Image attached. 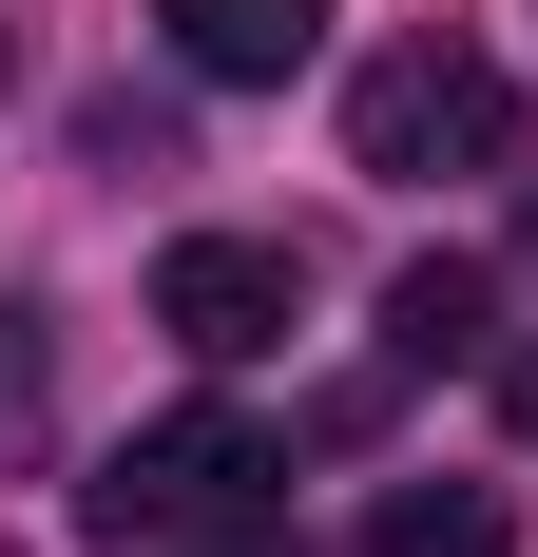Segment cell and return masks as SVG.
Listing matches in <instances>:
<instances>
[{
    "mask_svg": "<svg viewBox=\"0 0 538 557\" xmlns=\"http://www.w3.org/2000/svg\"><path fill=\"white\" fill-rule=\"evenodd\" d=\"M39 423V308H0V443Z\"/></svg>",
    "mask_w": 538,
    "mask_h": 557,
    "instance_id": "52a82bcc",
    "label": "cell"
},
{
    "mask_svg": "<svg viewBox=\"0 0 538 557\" xmlns=\"http://www.w3.org/2000/svg\"><path fill=\"white\" fill-rule=\"evenodd\" d=\"M269 481H289V443H269V423L173 404V423H135V443L77 481V519H97L115 557H269Z\"/></svg>",
    "mask_w": 538,
    "mask_h": 557,
    "instance_id": "6da1fadb",
    "label": "cell"
},
{
    "mask_svg": "<svg viewBox=\"0 0 538 557\" xmlns=\"http://www.w3.org/2000/svg\"><path fill=\"white\" fill-rule=\"evenodd\" d=\"M519 519H500V481H384L366 500V557H500Z\"/></svg>",
    "mask_w": 538,
    "mask_h": 557,
    "instance_id": "8992f818",
    "label": "cell"
},
{
    "mask_svg": "<svg viewBox=\"0 0 538 557\" xmlns=\"http://www.w3.org/2000/svg\"><path fill=\"white\" fill-rule=\"evenodd\" d=\"M155 327L193 366H269V346L308 327V250L289 231H173L155 250Z\"/></svg>",
    "mask_w": 538,
    "mask_h": 557,
    "instance_id": "3957f363",
    "label": "cell"
},
{
    "mask_svg": "<svg viewBox=\"0 0 538 557\" xmlns=\"http://www.w3.org/2000/svg\"><path fill=\"white\" fill-rule=\"evenodd\" d=\"M155 39H173V77H212V97H289L327 58V0H155Z\"/></svg>",
    "mask_w": 538,
    "mask_h": 557,
    "instance_id": "277c9868",
    "label": "cell"
},
{
    "mask_svg": "<svg viewBox=\"0 0 538 557\" xmlns=\"http://www.w3.org/2000/svg\"><path fill=\"white\" fill-rule=\"evenodd\" d=\"M384 366H404V385H442V366H500V270H462V250L384 270Z\"/></svg>",
    "mask_w": 538,
    "mask_h": 557,
    "instance_id": "5b68a950",
    "label": "cell"
},
{
    "mask_svg": "<svg viewBox=\"0 0 538 557\" xmlns=\"http://www.w3.org/2000/svg\"><path fill=\"white\" fill-rule=\"evenodd\" d=\"M0 58H20V39H0Z\"/></svg>",
    "mask_w": 538,
    "mask_h": 557,
    "instance_id": "30bf717a",
    "label": "cell"
},
{
    "mask_svg": "<svg viewBox=\"0 0 538 557\" xmlns=\"http://www.w3.org/2000/svg\"><path fill=\"white\" fill-rule=\"evenodd\" d=\"M500 404H519V443H538V366H519V385H500Z\"/></svg>",
    "mask_w": 538,
    "mask_h": 557,
    "instance_id": "ba28073f",
    "label": "cell"
},
{
    "mask_svg": "<svg viewBox=\"0 0 538 557\" xmlns=\"http://www.w3.org/2000/svg\"><path fill=\"white\" fill-rule=\"evenodd\" d=\"M346 173L384 193H442V173H519V77L481 39H384L346 77Z\"/></svg>",
    "mask_w": 538,
    "mask_h": 557,
    "instance_id": "7a4b0ae2",
    "label": "cell"
},
{
    "mask_svg": "<svg viewBox=\"0 0 538 557\" xmlns=\"http://www.w3.org/2000/svg\"><path fill=\"white\" fill-rule=\"evenodd\" d=\"M519 270H538V193H519Z\"/></svg>",
    "mask_w": 538,
    "mask_h": 557,
    "instance_id": "9c48e42d",
    "label": "cell"
}]
</instances>
